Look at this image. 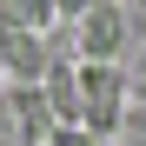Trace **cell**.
Segmentation results:
<instances>
[{"instance_id": "3", "label": "cell", "mask_w": 146, "mask_h": 146, "mask_svg": "<svg viewBox=\"0 0 146 146\" xmlns=\"http://www.w3.org/2000/svg\"><path fill=\"white\" fill-rule=\"evenodd\" d=\"M139 93H146V73H139Z\"/></svg>"}, {"instance_id": "1", "label": "cell", "mask_w": 146, "mask_h": 146, "mask_svg": "<svg viewBox=\"0 0 146 146\" xmlns=\"http://www.w3.org/2000/svg\"><path fill=\"white\" fill-rule=\"evenodd\" d=\"M73 40H80V66H113V53L126 46V7H80Z\"/></svg>"}, {"instance_id": "2", "label": "cell", "mask_w": 146, "mask_h": 146, "mask_svg": "<svg viewBox=\"0 0 146 146\" xmlns=\"http://www.w3.org/2000/svg\"><path fill=\"white\" fill-rule=\"evenodd\" d=\"M46 146H106V139H93L86 126H53V139Z\"/></svg>"}]
</instances>
